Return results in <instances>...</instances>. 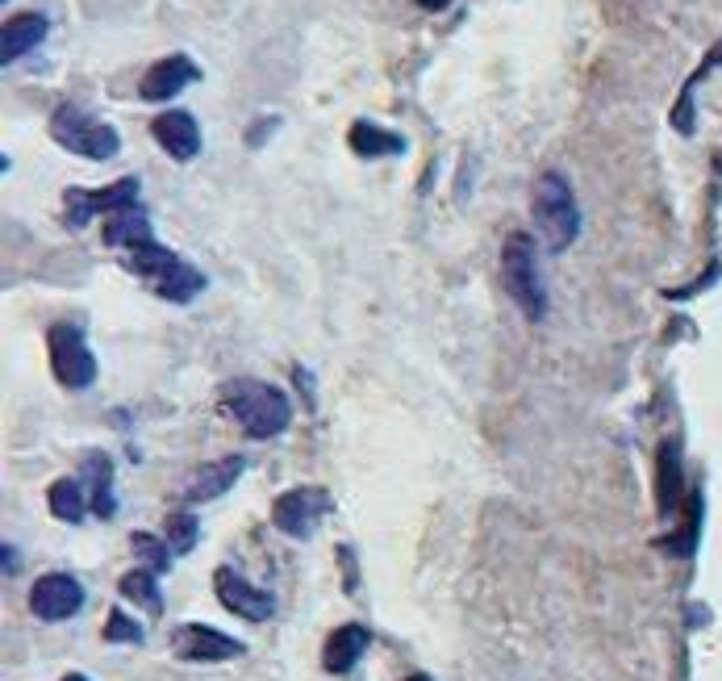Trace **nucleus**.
Instances as JSON below:
<instances>
[{
    "mask_svg": "<svg viewBox=\"0 0 722 681\" xmlns=\"http://www.w3.org/2000/svg\"><path fill=\"white\" fill-rule=\"evenodd\" d=\"M47 30L50 22L43 13H17V17H9L4 34H0V59L4 63H17L22 55H29V50L47 38Z\"/></svg>",
    "mask_w": 722,
    "mask_h": 681,
    "instance_id": "dca6fc26",
    "label": "nucleus"
},
{
    "mask_svg": "<svg viewBox=\"0 0 722 681\" xmlns=\"http://www.w3.org/2000/svg\"><path fill=\"white\" fill-rule=\"evenodd\" d=\"M50 139L59 142L71 155H84V160H114L121 151V134H117L109 121H96L93 114L75 109V105H59L50 114Z\"/></svg>",
    "mask_w": 722,
    "mask_h": 681,
    "instance_id": "39448f33",
    "label": "nucleus"
},
{
    "mask_svg": "<svg viewBox=\"0 0 722 681\" xmlns=\"http://www.w3.org/2000/svg\"><path fill=\"white\" fill-rule=\"evenodd\" d=\"M676 490H680V469H676V460H673V447L664 444L660 447V510H664V515L673 510Z\"/></svg>",
    "mask_w": 722,
    "mask_h": 681,
    "instance_id": "5701e85b",
    "label": "nucleus"
},
{
    "mask_svg": "<svg viewBox=\"0 0 722 681\" xmlns=\"http://www.w3.org/2000/svg\"><path fill=\"white\" fill-rule=\"evenodd\" d=\"M47 348H50V373L63 389H88L96 380V355L84 339V330L71 327V322H55L47 330Z\"/></svg>",
    "mask_w": 722,
    "mask_h": 681,
    "instance_id": "423d86ee",
    "label": "nucleus"
},
{
    "mask_svg": "<svg viewBox=\"0 0 722 681\" xmlns=\"http://www.w3.org/2000/svg\"><path fill=\"white\" fill-rule=\"evenodd\" d=\"M405 681H430V678H426V673H410Z\"/></svg>",
    "mask_w": 722,
    "mask_h": 681,
    "instance_id": "bb28decb",
    "label": "nucleus"
},
{
    "mask_svg": "<svg viewBox=\"0 0 722 681\" xmlns=\"http://www.w3.org/2000/svg\"><path fill=\"white\" fill-rule=\"evenodd\" d=\"M197 80H201V68H197L188 55H167V59L146 68V75H142V84H139V96L142 101H171V96L185 93L188 84H197Z\"/></svg>",
    "mask_w": 722,
    "mask_h": 681,
    "instance_id": "f8f14e48",
    "label": "nucleus"
},
{
    "mask_svg": "<svg viewBox=\"0 0 722 681\" xmlns=\"http://www.w3.org/2000/svg\"><path fill=\"white\" fill-rule=\"evenodd\" d=\"M213 594H217V602L226 607L230 614L238 619H247V623H268L272 614H276V598L268 594V589L251 586L238 568L230 564H222L217 573H213Z\"/></svg>",
    "mask_w": 722,
    "mask_h": 681,
    "instance_id": "1a4fd4ad",
    "label": "nucleus"
},
{
    "mask_svg": "<svg viewBox=\"0 0 722 681\" xmlns=\"http://www.w3.org/2000/svg\"><path fill=\"white\" fill-rule=\"evenodd\" d=\"M151 222H146V213L142 210H130V213H114L109 222H105V243L109 247H126V251H134L142 243H151Z\"/></svg>",
    "mask_w": 722,
    "mask_h": 681,
    "instance_id": "6ab92c4d",
    "label": "nucleus"
},
{
    "mask_svg": "<svg viewBox=\"0 0 722 681\" xmlns=\"http://www.w3.org/2000/svg\"><path fill=\"white\" fill-rule=\"evenodd\" d=\"M47 502H50V515L63 518V523H80V518L88 515V490H84L80 477H59L47 490Z\"/></svg>",
    "mask_w": 722,
    "mask_h": 681,
    "instance_id": "a211bd4d",
    "label": "nucleus"
},
{
    "mask_svg": "<svg viewBox=\"0 0 722 681\" xmlns=\"http://www.w3.org/2000/svg\"><path fill=\"white\" fill-rule=\"evenodd\" d=\"M126 268H130L134 277H142V281H151V289H155L164 302H176V306H188V302L205 289V277H201L188 259L159 247L155 238L134 247V251L126 256Z\"/></svg>",
    "mask_w": 722,
    "mask_h": 681,
    "instance_id": "f03ea898",
    "label": "nucleus"
},
{
    "mask_svg": "<svg viewBox=\"0 0 722 681\" xmlns=\"http://www.w3.org/2000/svg\"><path fill=\"white\" fill-rule=\"evenodd\" d=\"M151 134H155V142L164 146L171 160H180V164L201 155V126H197V118L185 114V109L159 114V118L151 121Z\"/></svg>",
    "mask_w": 722,
    "mask_h": 681,
    "instance_id": "ddd939ff",
    "label": "nucleus"
},
{
    "mask_svg": "<svg viewBox=\"0 0 722 681\" xmlns=\"http://www.w3.org/2000/svg\"><path fill=\"white\" fill-rule=\"evenodd\" d=\"M84 607V586L71 573H47L29 589V611L43 623H63Z\"/></svg>",
    "mask_w": 722,
    "mask_h": 681,
    "instance_id": "9b49d317",
    "label": "nucleus"
},
{
    "mask_svg": "<svg viewBox=\"0 0 722 681\" xmlns=\"http://www.w3.org/2000/svg\"><path fill=\"white\" fill-rule=\"evenodd\" d=\"M368 648H372V632L364 623H343V627H334L327 635L322 665H327V673H351Z\"/></svg>",
    "mask_w": 722,
    "mask_h": 681,
    "instance_id": "4468645a",
    "label": "nucleus"
},
{
    "mask_svg": "<svg viewBox=\"0 0 722 681\" xmlns=\"http://www.w3.org/2000/svg\"><path fill=\"white\" fill-rule=\"evenodd\" d=\"M159 573H151V568H130L117 589H121V598H130V602H139L146 607V614H164V594H159V582H155Z\"/></svg>",
    "mask_w": 722,
    "mask_h": 681,
    "instance_id": "aec40b11",
    "label": "nucleus"
},
{
    "mask_svg": "<svg viewBox=\"0 0 722 681\" xmlns=\"http://www.w3.org/2000/svg\"><path fill=\"white\" fill-rule=\"evenodd\" d=\"M351 151L359 155V160H380V155H401L405 151V139L393 134V130H384V126H376V121L359 118L351 126Z\"/></svg>",
    "mask_w": 722,
    "mask_h": 681,
    "instance_id": "f3484780",
    "label": "nucleus"
},
{
    "mask_svg": "<svg viewBox=\"0 0 722 681\" xmlns=\"http://www.w3.org/2000/svg\"><path fill=\"white\" fill-rule=\"evenodd\" d=\"M327 515H330V494L327 490H318V485H297V490L280 494L276 506H272L276 531L293 536V540H309L313 527H318Z\"/></svg>",
    "mask_w": 722,
    "mask_h": 681,
    "instance_id": "6e6552de",
    "label": "nucleus"
},
{
    "mask_svg": "<svg viewBox=\"0 0 722 681\" xmlns=\"http://www.w3.org/2000/svg\"><path fill=\"white\" fill-rule=\"evenodd\" d=\"M242 469H247V460H242V456H222V460H213V465L192 472V481L185 485V497L188 502H210V497H222L234 481L242 477Z\"/></svg>",
    "mask_w": 722,
    "mask_h": 681,
    "instance_id": "2eb2a0df",
    "label": "nucleus"
},
{
    "mask_svg": "<svg viewBox=\"0 0 722 681\" xmlns=\"http://www.w3.org/2000/svg\"><path fill=\"white\" fill-rule=\"evenodd\" d=\"M88 494H93V515L96 518H114V510H117V502H114V465L100 456V451H93L88 456Z\"/></svg>",
    "mask_w": 722,
    "mask_h": 681,
    "instance_id": "412c9836",
    "label": "nucleus"
},
{
    "mask_svg": "<svg viewBox=\"0 0 722 681\" xmlns=\"http://www.w3.org/2000/svg\"><path fill=\"white\" fill-rule=\"evenodd\" d=\"M535 222L543 231V243L552 251H568L577 235H581V210H577V197H572V185L559 176V172H543L535 185Z\"/></svg>",
    "mask_w": 722,
    "mask_h": 681,
    "instance_id": "20e7f679",
    "label": "nucleus"
},
{
    "mask_svg": "<svg viewBox=\"0 0 722 681\" xmlns=\"http://www.w3.org/2000/svg\"><path fill=\"white\" fill-rule=\"evenodd\" d=\"M501 277L510 289V302L526 322H543L547 318V289H543V272H538V247L526 231H513L501 247Z\"/></svg>",
    "mask_w": 722,
    "mask_h": 681,
    "instance_id": "7ed1b4c3",
    "label": "nucleus"
},
{
    "mask_svg": "<svg viewBox=\"0 0 722 681\" xmlns=\"http://www.w3.org/2000/svg\"><path fill=\"white\" fill-rule=\"evenodd\" d=\"M130 543H134V552L142 556V568H151V573H167V568H171V556H176L171 543L155 540V536H146V531H139Z\"/></svg>",
    "mask_w": 722,
    "mask_h": 681,
    "instance_id": "4be33fe9",
    "label": "nucleus"
},
{
    "mask_svg": "<svg viewBox=\"0 0 722 681\" xmlns=\"http://www.w3.org/2000/svg\"><path fill=\"white\" fill-rule=\"evenodd\" d=\"M414 4H422L426 13H443V9H447V4H451V0H414Z\"/></svg>",
    "mask_w": 722,
    "mask_h": 681,
    "instance_id": "a878e982",
    "label": "nucleus"
},
{
    "mask_svg": "<svg viewBox=\"0 0 722 681\" xmlns=\"http://www.w3.org/2000/svg\"><path fill=\"white\" fill-rule=\"evenodd\" d=\"M105 639H109V644H142V623H134L126 611H109V619H105Z\"/></svg>",
    "mask_w": 722,
    "mask_h": 681,
    "instance_id": "393cba45",
    "label": "nucleus"
},
{
    "mask_svg": "<svg viewBox=\"0 0 722 681\" xmlns=\"http://www.w3.org/2000/svg\"><path fill=\"white\" fill-rule=\"evenodd\" d=\"M197 518L185 515V510H176V515L167 518V543H171V552L176 556H185V552H192V543H197Z\"/></svg>",
    "mask_w": 722,
    "mask_h": 681,
    "instance_id": "b1692460",
    "label": "nucleus"
},
{
    "mask_svg": "<svg viewBox=\"0 0 722 681\" xmlns=\"http://www.w3.org/2000/svg\"><path fill=\"white\" fill-rule=\"evenodd\" d=\"M222 410L242 426L251 439H272L293 423V401L284 389L256 380V376H234L222 385Z\"/></svg>",
    "mask_w": 722,
    "mask_h": 681,
    "instance_id": "f257e3e1",
    "label": "nucleus"
},
{
    "mask_svg": "<svg viewBox=\"0 0 722 681\" xmlns=\"http://www.w3.org/2000/svg\"><path fill=\"white\" fill-rule=\"evenodd\" d=\"M171 653H176V660H188V665H217V660H238L247 648H242V639L217 632V627L185 623L171 635Z\"/></svg>",
    "mask_w": 722,
    "mask_h": 681,
    "instance_id": "9d476101",
    "label": "nucleus"
},
{
    "mask_svg": "<svg viewBox=\"0 0 722 681\" xmlns=\"http://www.w3.org/2000/svg\"><path fill=\"white\" fill-rule=\"evenodd\" d=\"M63 681H88V678H84V673H68Z\"/></svg>",
    "mask_w": 722,
    "mask_h": 681,
    "instance_id": "cd10ccee",
    "label": "nucleus"
},
{
    "mask_svg": "<svg viewBox=\"0 0 722 681\" xmlns=\"http://www.w3.org/2000/svg\"><path fill=\"white\" fill-rule=\"evenodd\" d=\"M63 206H68V226H88L93 222V213H130V210H142L139 206V180L134 176H121L117 185L100 188V192H88V188H68V197H63Z\"/></svg>",
    "mask_w": 722,
    "mask_h": 681,
    "instance_id": "0eeeda50",
    "label": "nucleus"
}]
</instances>
